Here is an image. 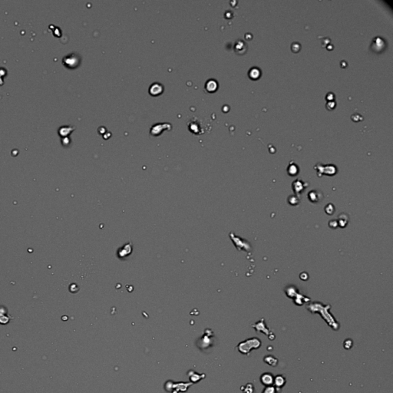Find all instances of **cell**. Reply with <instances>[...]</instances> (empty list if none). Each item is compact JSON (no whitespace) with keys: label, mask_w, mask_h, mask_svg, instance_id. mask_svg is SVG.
<instances>
[{"label":"cell","mask_w":393,"mask_h":393,"mask_svg":"<svg viewBox=\"0 0 393 393\" xmlns=\"http://www.w3.org/2000/svg\"><path fill=\"white\" fill-rule=\"evenodd\" d=\"M307 309L309 310V311L313 313H320V315L322 316L324 320L327 322L328 325L333 330H338L339 328H340V324L335 319L333 315H331L330 313H329V310L330 309V306L329 305L324 306L320 302H313V303L310 304L307 306Z\"/></svg>","instance_id":"cell-1"},{"label":"cell","mask_w":393,"mask_h":393,"mask_svg":"<svg viewBox=\"0 0 393 393\" xmlns=\"http://www.w3.org/2000/svg\"><path fill=\"white\" fill-rule=\"evenodd\" d=\"M261 341L256 337L249 338L241 342L237 345V349L240 353L244 355H249L253 349H259L261 346Z\"/></svg>","instance_id":"cell-2"},{"label":"cell","mask_w":393,"mask_h":393,"mask_svg":"<svg viewBox=\"0 0 393 393\" xmlns=\"http://www.w3.org/2000/svg\"><path fill=\"white\" fill-rule=\"evenodd\" d=\"M252 326L256 329V332H260V333H263V334H265L266 336H268L269 340H274L273 337L271 336L270 330L266 326L264 319H261L259 322H256L255 324H253Z\"/></svg>","instance_id":"cell-3"},{"label":"cell","mask_w":393,"mask_h":393,"mask_svg":"<svg viewBox=\"0 0 393 393\" xmlns=\"http://www.w3.org/2000/svg\"><path fill=\"white\" fill-rule=\"evenodd\" d=\"M79 62H80V60H79L78 55H75L74 54L68 55L63 59L64 65H65L68 68H75L76 66H78Z\"/></svg>","instance_id":"cell-4"},{"label":"cell","mask_w":393,"mask_h":393,"mask_svg":"<svg viewBox=\"0 0 393 393\" xmlns=\"http://www.w3.org/2000/svg\"><path fill=\"white\" fill-rule=\"evenodd\" d=\"M274 376L270 372L263 373L260 376V382L264 386H270L273 385Z\"/></svg>","instance_id":"cell-5"},{"label":"cell","mask_w":393,"mask_h":393,"mask_svg":"<svg viewBox=\"0 0 393 393\" xmlns=\"http://www.w3.org/2000/svg\"><path fill=\"white\" fill-rule=\"evenodd\" d=\"M322 198H323V196H322V193L316 190H311L308 194V198L313 203H318L319 201H320L322 199Z\"/></svg>","instance_id":"cell-6"},{"label":"cell","mask_w":393,"mask_h":393,"mask_svg":"<svg viewBox=\"0 0 393 393\" xmlns=\"http://www.w3.org/2000/svg\"><path fill=\"white\" fill-rule=\"evenodd\" d=\"M306 187V183H303L300 180H296L293 183V189L294 193H296V194H297V195L300 194V193L303 191Z\"/></svg>","instance_id":"cell-7"},{"label":"cell","mask_w":393,"mask_h":393,"mask_svg":"<svg viewBox=\"0 0 393 393\" xmlns=\"http://www.w3.org/2000/svg\"><path fill=\"white\" fill-rule=\"evenodd\" d=\"M286 383V378L282 375H278L274 377V380H273V385L275 386L277 389H280L285 386Z\"/></svg>","instance_id":"cell-8"},{"label":"cell","mask_w":393,"mask_h":393,"mask_svg":"<svg viewBox=\"0 0 393 393\" xmlns=\"http://www.w3.org/2000/svg\"><path fill=\"white\" fill-rule=\"evenodd\" d=\"M163 86L161 85L158 83H155L153 84L151 86L149 89L150 94L154 95V96H156V95H158V94H161L162 91H163Z\"/></svg>","instance_id":"cell-9"},{"label":"cell","mask_w":393,"mask_h":393,"mask_svg":"<svg viewBox=\"0 0 393 393\" xmlns=\"http://www.w3.org/2000/svg\"><path fill=\"white\" fill-rule=\"evenodd\" d=\"M337 223H338V226H340V227H345L349 223V217L345 214H340L339 216L338 220H337Z\"/></svg>","instance_id":"cell-10"},{"label":"cell","mask_w":393,"mask_h":393,"mask_svg":"<svg viewBox=\"0 0 393 393\" xmlns=\"http://www.w3.org/2000/svg\"><path fill=\"white\" fill-rule=\"evenodd\" d=\"M263 361L265 362L267 365L272 367H276L278 365V359L274 357L273 356H265L264 359H263Z\"/></svg>","instance_id":"cell-11"},{"label":"cell","mask_w":393,"mask_h":393,"mask_svg":"<svg viewBox=\"0 0 393 393\" xmlns=\"http://www.w3.org/2000/svg\"><path fill=\"white\" fill-rule=\"evenodd\" d=\"M206 88L207 90L208 91H210V92L211 91H214L217 88V82L214 81V79H210V80H209L208 82H207Z\"/></svg>","instance_id":"cell-12"},{"label":"cell","mask_w":393,"mask_h":393,"mask_svg":"<svg viewBox=\"0 0 393 393\" xmlns=\"http://www.w3.org/2000/svg\"><path fill=\"white\" fill-rule=\"evenodd\" d=\"M299 199L297 198L296 196L291 195L288 198V203L290 204V205H292V206H294V205L296 206V205H297L299 203Z\"/></svg>","instance_id":"cell-13"},{"label":"cell","mask_w":393,"mask_h":393,"mask_svg":"<svg viewBox=\"0 0 393 393\" xmlns=\"http://www.w3.org/2000/svg\"><path fill=\"white\" fill-rule=\"evenodd\" d=\"M262 393H277V389L273 386H265V388L262 391Z\"/></svg>","instance_id":"cell-14"},{"label":"cell","mask_w":393,"mask_h":393,"mask_svg":"<svg viewBox=\"0 0 393 393\" xmlns=\"http://www.w3.org/2000/svg\"><path fill=\"white\" fill-rule=\"evenodd\" d=\"M298 171H299V170H298V167H297L296 164L290 165L288 167V173L290 175V176H295V175H296Z\"/></svg>","instance_id":"cell-15"},{"label":"cell","mask_w":393,"mask_h":393,"mask_svg":"<svg viewBox=\"0 0 393 393\" xmlns=\"http://www.w3.org/2000/svg\"><path fill=\"white\" fill-rule=\"evenodd\" d=\"M325 213L329 215H332L334 214L335 212V207L333 204H328L327 206L325 207Z\"/></svg>","instance_id":"cell-16"},{"label":"cell","mask_w":393,"mask_h":393,"mask_svg":"<svg viewBox=\"0 0 393 393\" xmlns=\"http://www.w3.org/2000/svg\"><path fill=\"white\" fill-rule=\"evenodd\" d=\"M260 70L257 68H252L250 71V76L253 78H256L260 76Z\"/></svg>","instance_id":"cell-17"},{"label":"cell","mask_w":393,"mask_h":393,"mask_svg":"<svg viewBox=\"0 0 393 393\" xmlns=\"http://www.w3.org/2000/svg\"><path fill=\"white\" fill-rule=\"evenodd\" d=\"M245 390L244 391V393H253L254 392V387H253V385L251 384V383H248V384L246 385V386H244Z\"/></svg>","instance_id":"cell-18"},{"label":"cell","mask_w":393,"mask_h":393,"mask_svg":"<svg viewBox=\"0 0 393 393\" xmlns=\"http://www.w3.org/2000/svg\"><path fill=\"white\" fill-rule=\"evenodd\" d=\"M343 346H344V348H345V349H351V348H352V340H349V339H348V340H345V341L343 342Z\"/></svg>","instance_id":"cell-19"},{"label":"cell","mask_w":393,"mask_h":393,"mask_svg":"<svg viewBox=\"0 0 393 393\" xmlns=\"http://www.w3.org/2000/svg\"><path fill=\"white\" fill-rule=\"evenodd\" d=\"M329 224H333V225L329 226L331 228H333V229H336V228L338 227V223H337V221H329Z\"/></svg>","instance_id":"cell-20"}]
</instances>
